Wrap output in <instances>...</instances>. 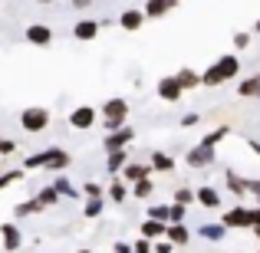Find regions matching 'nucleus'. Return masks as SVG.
Masks as SVG:
<instances>
[{"instance_id": "1", "label": "nucleus", "mask_w": 260, "mask_h": 253, "mask_svg": "<svg viewBox=\"0 0 260 253\" xmlns=\"http://www.w3.org/2000/svg\"><path fill=\"white\" fill-rule=\"evenodd\" d=\"M237 73H241V59H237L234 53H228V56H221L214 66H208V69L201 73V86H224V83H231Z\"/></svg>"}, {"instance_id": "2", "label": "nucleus", "mask_w": 260, "mask_h": 253, "mask_svg": "<svg viewBox=\"0 0 260 253\" xmlns=\"http://www.w3.org/2000/svg\"><path fill=\"white\" fill-rule=\"evenodd\" d=\"M128 125V102L125 95H112V99L102 102V128L109 132H119V128Z\"/></svg>"}, {"instance_id": "3", "label": "nucleus", "mask_w": 260, "mask_h": 253, "mask_svg": "<svg viewBox=\"0 0 260 253\" xmlns=\"http://www.w3.org/2000/svg\"><path fill=\"white\" fill-rule=\"evenodd\" d=\"M70 165H73V155H70V152H63V148H46V152H37V155H30V158L23 161V168H26V171H33V168L66 171Z\"/></svg>"}, {"instance_id": "4", "label": "nucleus", "mask_w": 260, "mask_h": 253, "mask_svg": "<svg viewBox=\"0 0 260 253\" xmlns=\"http://www.w3.org/2000/svg\"><path fill=\"white\" fill-rule=\"evenodd\" d=\"M20 128L30 135H40L50 128V109L46 105H26L23 112H20Z\"/></svg>"}, {"instance_id": "5", "label": "nucleus", "mask_w": 260, "mask_h": 253, "mask_svg": "<svg viewBox=\"0 0 260 253\" xmlns=\"http://www.w3.org/2000/svg\"><path fill=\"white\" fill-rule=\"evenodd\" d=\"M217 224H224L228 230H247L250 227V207L234 204L231 210H224V214H221V221H217Z\"/></svg>"}, {"instance_id": "6", "label": "nucleus", "mask_w": 260, "mask_h": 253, "mask_svg": "<svg viewBox=\"0 0 260 253\" xmlns=\"http://www.w3.org/2000/svg\"><path fill=\"white\" fill-rule=\"evenodd\" d=\"M184 165L194 168V171L214 165V148H208V145H201V141H198L194 148H188V155H184Z\"/></svg>"}, {"instance_id": "7", "label": "nucleus", "mask_w": 260, "mask_h": 253, "mask_svg": "<svg viewBox=\"0 0 260 253\" xmlns=\"http://www.w3.org/2000/svg\"><path fill=\"white\" fill-rule=\"evenodd\" d=\"M132 138H135V128L125 125V128H119V132H109L106 138H102V148H106V155L109 152H122V148L132 145Z\"/></svg>"}, {"instance_id": "8", "label": "nucleus", "mask_w": 260, "mask_h": 253, "mask_svg": "<svg viewBox=\"0 0 260 253\" xmlns=\"http://www.w3.org/2000/svg\"><path fill=\"white\" fill-rule=\"evenodd\" d=\"M23 40H26L30 46H40V50H43V46L53 43V30H50L46 23H30V26L23 30Z\"/></svg>"}, {"instance_id": "9", "label": "nucleus", "mask_w": 260, "mask_h": 253, "mask_svg": "<svg viewBox=\"0 0 260 253\" xmlns=\"http://www.w3.org/2000/svg\"><path fill=\"white\" fill-rule=\"evenodd\" d=\"M155 92H158L161 102H178L184 95V89H181V83H178V76H161L158 86H155Z\"/></svg>"}, {"instance_id": "10", "label": "nucleus", "mask_w": 260, "mask_h": 253, "mask_svg": "<svg viewBox=\"0 0 260 253\" xmlns=\"http://www.w3.org/2000/svg\"><path fill=\"white\" fill-rule=\"evenodd\" d=\"M99 20H92V17H83V20H76L73 23V40H79V43H89V40H95L99 37Z\"/></svg>"}, {"instance_id": "11", "label": "nucleus", "mask_w": 260, "mask_h": 253, "mask_svg": "<svg viewBox=\"0 0 260 253\" xmlns=\"http://www.w3.org/2000/svg\"><path fill=\"white\" fill-rule=\"evenodd\" d=\"M95 119H99V112H95L92 105H79V109H73V112H70V125H73V128H79V132L92 128V125H95Z\"/></svg>"}, {"instance_id": "12", "label": "nucleus", "mask_w": 260, "mask_h": 253, "mask_svg": "<svg viewBox=\"0 0 260 253\" xmlns=\"http://www.w3.org/2000/svg\"><path fill=\"white\" fill-rule=\"evenodd\" d=\"M0 240H4L7 253H17L23 247V230H20L17 224H0Z\"/></svg>"}, {"instance_id": "13", "label": "nucleus", "mask_w": 260, "mask_h": 253, "mask_svg": "<svg viewBox=\"0 0 260 253\" xmlns=\"http://www.w3.org/2000/svg\"><path fill=\"white\" fill-rule=\"evenodd\" d=\"M194 201L201 204V207H208V210H217L221 207V191L211 188V184H201V188L194 191Z\"/></svg>"}, {"instance_id": "14", "label": "nucleus", "mask_w": 260, "mask_h": 253, "mask_svg": "<svg viewBox=\"0 0 260 253\" xmlns=\"http://www.w3.org/2000/svg\"><path fill=\"white\" fill-rule=\"evenodd\" d=\"M165 240L172 243V247H188V240H191V230L184 227V224H168L165 227Z\"/></svg>"}, {"instance_id": "15", "label": "nucleus", "mask_w": 260, "mask_h": 253, "mask_svg": "<svg viewBox=\"0 0 260 253\" xmlns=\"http://www.w3.org/2000/svg\"><path fill=\"white\" fill-rule=\"evenodd\" d=\"M119 177L125 184H135V181H142V177H152V168H148V165H139V161H128V165L119 171Z\"/></svg>"}, {"instance_id": "16", "label": "nucleus", "mask_w": 260, "mask_h": 253, "mask_svg": "<svg viewBox=\"0 0 260 253\" xmlns=\"http://www.w3.org/2000/svg\"><path fill=\"white\" fill-rule=\"evenodd\" d=\"M142 23H145V13H142V10H135V7L122 10V17H119V26H122L125 33H135V30H142Z\"/></svg>"}, {"instance_id": "17", "label": "nucleus", "mask_w": 260, "mask_h": 253, "mask_svg": "<svg viewBox=\"0 0 260 253\" xmlns=\"http://www.w3.org/2000/svg\"><path fill=\"white\" fill-rule=\"evenodd\" d=\"M237 95H241V99H260V73L241 79V83H237Z\"/></svg>"}, {"instance_id": "18", "label": "nucleus", "mask_w": 260, "mask_h": 253, "mask_svg": "<svg viewBox=\"0 0 260 253\" xmlns=\"http://www.w3.org/2000/svg\"><path fill=\"white\" fill-rule=\"evenodd\" d=\"M224 234H228V227H224V224H201V227H198V237H201V240H208V243H221Z\"/></svg>"}, {"instance_id": "19", "label": "nucleus", "mask_w": 260, "mask_h": 253, "mask_svg": "<svg viewBox=\"0 0 260 253\" xmlns=\"http://www.w3.org/2000/svg\"><path fill=\"white\" fill-rule=\"evenodd\" d=\"M142 13H145V20H161L165 13H172V7H168V0H145Z\"/></svg>"}, {"instance_id": "20", "label": "nucleus", "mask_w": 260, "mask_h": 253, "mask_svg": "<svg viewBox=\"0 0 260 253\" xmlns=\"http://www.w3.org/2000/svg\"><path fill=\"white\" fill-rule=\"evenodd\" d=\"M165 227H168V224H158V221H145V224H142V227H139V234L142 237H145V240H165Z\"/></svg>"}, {"instance_id": "21", "label": "nucleus", "mask_w": 260, "mask_h": 253, "mask_svg": "<svg viewBox=\"0 0 260 253\" xmlns=\"http://www.w3.org/2000/svg\"><path fill=\"white\" fill-rule=\"evenodd\" d=\"M175 76H178V83H181L184 92H188V89H194V86H201V73H194L191 66H181Z\"/></svg>"}, {"instance_id": "22", "label": "nucleus", "mask_w": 260, "mask_h": 253, "mask_svg": "<svg viewBox=\"0 0 260 253\" xmlns=\"http://www.w3.org/2000/svg\"><path fill=\"white\" fill-rule=\"evenodd\" d=\"M224 184H228V191L234 197H247V188H244V177L237 174V171H224Z\"/></svg>"}, {"instance_id": "23", "label": "nucleus", "mask_w": 260, "mask_h": 253, "mask_svg": "<svg viewBox=\"0 0 260 253\" xmlns=\"http://www.w3.org/2000/svg\"><path fill=\"white\" fill-rule=\"evenodd\" d=\"M33 201H37L40 207H56V204H59V194H56V188H53V184H46V188L37 191V197H33Z\"/></svg>"}, {"instance_id": "24", "label": "nucleus", "mask_w": 260, "mask_h": 253, "mask_svg": "<svg viewBox=\"0 0 260 253\" xmlns=\"http://www.w3.org/2000/svg\"><path fill=\"white\" fill-rule=\"evenodd\" d=\"M109 201H115V204H125V197H128V184L122 181V177H112V184H109Z\"/></svg>"}, {"instance_id": "25", "label": "nucleus", "mask_w": 260, "mask_h": 253, "mask_svg": "<svg viewBox=\"0 0 260 253\" xmlns=\"http://www.w3.org/2000/svg\"><path fill=\"white\" fill-rule=\"evenodd\" d=\"M128 165V155H125V148L122 152H109V158H106V168H109V174H115L119 177V171Z\"/></svg>"}, {"instance_id": "26", "label": "nucleus", "mask_w": 260, "mask_h": 253, "mask_svg": "<svg viewBox=\"0 0 260 253\" xmlns=\"http://www.w3.org/2000/svg\"><path fill=\"white\" fill-rule=\"evenodd\" d=\"M128 194H132V197H142V201H145V197H152V194H155V181H152V177H142V181H135L132 188H128Z\"/></svg>"}, {"instance_id": "27", "label": "nucleus", "mask_w": 260, "mask_h": 253, "mask_svg": "<svg viewBox=\"0 0 260 253\" xmlns=\"http://www.w3.org/2000/svg\"><path fill=\"white\" fill-rule=\"evenodd\" d=\"M53 188H56V194H59V197H73V201H76V197H79V191L73 188V181H70V177H66V174H59L56 181H53Z\"/></svg>"}, {"instance_id": "28", "label": "nucleus", "mask_w": 260, "mask_h": 253, "mask_svg": "<svg viewBox=\"0 0 260 253\" xmlns=\"http://www.w3.org/2000/svg\"><path fill=\"white\" fill-rule=\"evenodd\" d=\"M152 171H175V158L165 152H152V165H148Z\"/></svg>"}, {"instance_id": "29", "label": "nucleus", "mask_w": 260, "mask_h": 253, "mask_svg": "<svg viewBox=\"0 0 260 253\" xmlns=\"http://www.w3.org/2000/svg\"><path fill=\"white\" fill-rule=\"evenodd\" d=\"M102 210H106V197H86V207H83L86 217H102Z\"/></svg>"}, {"instance_id": "30", "label": "nucleus", "mask_w": 260, "mask_h": 253, "mask_svg": "<svg viewBox=\"0 0 260 253\" xmlns=\"http://www.w3.org/2000/svg\"><path fill=\"white\" fill-rule=\"evenodd\" d=\"M228 135H231V125H217V128H214V132H211V135H204V138H201V145L214 148L217 141H221V138H228Z\"/></svg>"}, {"instance_id": "31", "label": "nucleus", "mask_w": 260, "mask_h": 253, "mask_svg": "<svg viewBox=\"0 0 260 253\" xmlns=\"http://www.w3.org/2000/svg\"><path fill=\"white\" fill-rule=\"evenodd\" d=\"M168 210H172V204H152V207H148V221L168 224Z\"/></svg>"}, {"instance_id": "32", "label": "nucleus", "mask_w": 260, "mask_h": 253, "mask_svg": "<svg viewBox=\"0 0 260 253\" xmlns=\"http://www.w3.org/2000/svg\"><path fill=\"white\" fill-rule=\"evenodd\" d=\"M40 210H43V207H40L37 201H23V204L13 207V214H17V217H30V214H40Z\"/></svg>"}, {"instance_id": "33", "label": "nucleus", "mask_w": 260, "mask_h": 253, "mask_svg": "<svg viewBox=\"0 0 260 253\" xmlns=\"http://www.w3.org/2000/svg\"><path fill=\"white\" fill-rule=\"evenodd\" d=\"M175 204L191 207V204H194V191H191V188H178V191H175Z\"/></svg>"}, {"instance_id": "34", "label": "nucleus", "mask_w": 260, "mask_h": 253, "mask_svg": "<svg viewBox=\"0 0 260 253\" xmlns=\"http://www.w3.org/2000/svg\"><path fill=\"white\" fill-rule=\"evenodd\" d=\"M13 181H23V171H0V191H4V188H10V184Z\"/></svg>"}, {"instance_id": "35", "label": "nucleus", "mask_w": 260, "mask_h": 253, "mask_svg": "<svg viewBox=\"0 0 260 253\" xmlns=\"http://www.w3.org/2000/svg\"><path fill=\"white\" fill-rule=\"evenodd\" d=\"M184 214H188V207L172 204V210H168V224H184Z\"/></svg>"}, {"instance_id": "36", "label": "nucleus", "mask_w": 260, "mask_h": 253, "mask_svg": "<svg viewBox=\"0 0 260 253\" xmlns=\"http://www.w3.org/2000/svg\"><path fill=\"white\" fill-rule=\"evenodd\" d=\"M83 194H86V197H106V191H102L99 184L89 181V184H83Z\"/></svg>"}, {"instance_id": "37", "label": "nucleus", "mask_w": 260, "mask_h": 253, "mask_svg": "<svg viewBox=\"0 0 260 253\" xmlns=\"http://www.w3.org/2000/svg\"><path fill=\"white\" fill-rule=\"evenodd\" d=\"M132 253H152V240H145V237H139V240L132 243Z\"/></svg>"}, {"instance_id": "38", "label": "nucleus", "mask_w": 260, "mask_h": 253, "mask_svg": "<svg viewBox=\"0 0 260 253\" xmlns=\"http://www.w3.org/2000/svg\"><path fill=\"white\" fill-rule=\"evenodd\" d=\"M244 188H247V194H254L257 204H260V177H250V181H244Z\"/></svg>"}, {"instance_id": "39", "label": "nucleus", "mask_w": 260, "mask_h": 253, "mask_svg": "<svg viewBox=\"0 0 260 253\" xmlns=\"http://www.w3.org/2000/svg\"><path fill=\"white\" fill-rule=\"evenodd\" d=\"M0 155H17V141L13 138H0Z\"/></svg>"}, {"instance_id": "40", "label": "nucleus", "mask_w": 260, "mask_h": 253, "mask_svg": "<svg viewBox=\"0 0 260 253\" xmlns=\"http://www.w3.org/2000/svg\"><path fill=\"white\" fill-rule=\"evenodd\" d=\"M152 253H175V247H172L168 240H155V243H152Z\"/></svg>"}, {"instance_id": "41", "label": "nucleus", "mask_w": 260, "mask_h": 253, "mask_svg": "<svg viewBox=\"0 0 260 253\" xmlns=\"http://www.w3.org/2000/svg\"><path fill=\"white\" fill-rule=\"evenodd\" d=\"M234 46H237V50H247V46H250V33H237V37H234Z\"/></svg>"}, {"instance_id": "42", "label": "nucleus", "mask_w": 260, "mask_h": 253, "mask_svg": "<svg viewBox=\"0 0 260 253\" xmlns=\"http://www.w3.org/2000/svg\"><path fill=\"white\" fill-rule=\"evenodd\" d=\"M198 122H201V115H198V112H188L181 119V128H191V125H198Z\"/></svg>"}, {"instance_id": "43", "label": "nucleus", "mask_w": 260, "mask_h": 253, "mask_svg": "<svg viewBox=\"0 0 260 253\" xmlns=\"http://www.w3.org/2000/svg\"><path fill=\"white\" fill-rule=\"evenodd\" d=\"M254 227H260V204L250 207V230H254Z\"/></svg>"}, {"instance_id": "44", "label": "nucleus", "mask_w": 260, "mask_h": 253, "mask_svg": "<svg viewBox=\"0 0 260 253\" xmlns=\"http://www.w3.org/2000/svg\"><path fill=\"white\" fill-rule=\"evenodd\" d=\"M112 250H115V253H132V243H122V240H119Z\"/></svg>"}, {"instance_id": "45", "label": "nucleus", "mask_w": 260, "mask_h": 253, "mask_svg": "<svg viewBox=\"0 0 260 253\" xmlns=\"http://www.w3.org/2000/svg\"><path fill=\"white\" fill-rule=\"evenodd\" d=\"M247 145H250V152H254L257 158H260V141H257V138H247Z\"/></svg>"}, {"instance_id": "46", "label": "nucleus", "mask_w": 260, "mask_h": 253, "mask_svg": "<svg viewBox=\"0 0 260 253\" xmlns=\"http://www.w3.org/2000/svg\"><path fill=\"white\" fill-rule=\"evenodd\" d=\"M89 4H92V0H73V7H76V10H89Z\"/></svg>"}, {"instance_id": "47", "label": "nucleus", "mask_w": 260, "mask_h": 253, "mask_svg": "<svg viewBox=\"0 0 260 253\" xmlns=\"http://www.w3.org/2000/svg\"><path fill=\"white\" fill-rule=\"evenodd\" d=\"M178 4H181V0H168V7H172V10H175V7H178Z\"/></svg>"}, {"instance_id": "48", "label": "nucleus", "mask_w": 260, "mask_h": 253, "mask_svg": "<svg viewBox=\"0 0 260 253\" xmlns=\"http://www.w3.org/2000/svg\"><path fill=\"white\" fill-rule=\"evenodd\" d=\"M254 237H257V243H260V227H254Z\"/></svg>"}, {"instance_id": "49", "label": "nucleus", "mask_w": 260, "mask_h": 253, "mask_svg": "<svg viewBox=\"0 0 260 253\" xmlns=\"http://www.w3.org/2000/svg\"><path fill=\"white\" fill-rule=\"evenodd\" d=\"M37 4H56V0H37Z\"/></svg>"}, {"instance_id": "50", "label": "nucleus", "mask_w": 260, "mask_h": 253, "mask_svg": "<svg viewBox=\"0 0 260 253\" xmlns=\"http://www.w3.org/2000/svg\"><path fill=\"white\" fill-rule=\"evenodd\" d=\"M254 30H257V37H260V20H257V26H254Z\"/></svg>"}, {"instance_id": "51", "label": "nucleus", "mask_w": 260, "mask_h": 253, "mask_svg": "<svg viewBox=\"0 0 260 253\" xmlns=\"http://www.w3.org/2000/svg\"><path fill=\"white\" fill-rule=\"evenodd\" d=\"M76 253H92V250H76Z\"/></svg>"}]
</instances>
